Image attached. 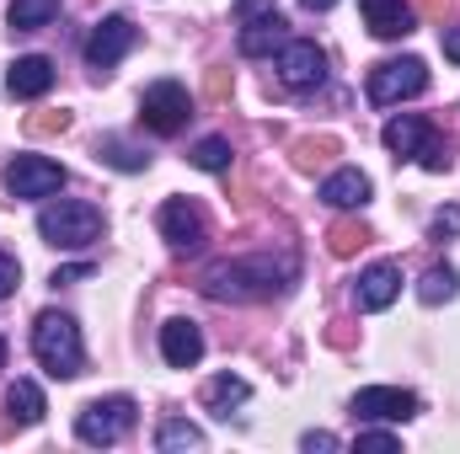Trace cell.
Instances as JSON below:
<instances>
[{"label":"cell","mask_w":460,"mask_h":454,"mask_svg":"<svg viewBox=\"0 0 460 454\" xmlns=\"http://www.w3.org/2000/svg\"><path fill=\"white\" fill-rule=\"evenodd\" d=\"M295 278V257H241V262H215L204 273V294L209 300H230V305H246V300H268L273 289H284Z\"/></svg>","instance_id":"cell-1"},{"label":"cell","mask_w":460,"mask_h":454,"mask_svg":"<svg viewBox=\"0 0 460 454\" xmlns=\"http://www.w3.org/2000/svg\"><path fill=\"white\" fill-rule=\"evenodd\" d=\"M32 353L38 363L54 374V380H75L86 369V347H81V327L59 310H43L38 327H32Z\"/></svg>","instance_id":"cell-2"},{"label":"cell","mask_w":460,"mask_h":454,"mask_svg":"<svg viewBox=\"0 0 460 454\" xmlns=\"http://www.w3.org/2000/svg\"><path fill=\"white\" fill-rule=\"evenodd\" d=\"M380 139H385V150H391L396 161L418 155V161H423L429 171H450V161H456V155H450V144H445V139L434 134V123H429V118H418V113L391 118Z\"/></svg>","instance_id":"cell-3"},{"label":"cell","mask_w":460,"mask_h":454,"mask_svg":"<svg viewBox=\"0 0 460 454\" xmlns=\"http://www.w3.org/2000/svg\"><path fill=\"white\" fill-rule=\"evenodd\" d=\"M38 235L49 246H59V251H81V246H92L102 235V209L75 204V198H59V204H49L38 214Z\"/></svg>","instance_id":"cell-4"},{"label":"cell","mask_w":460,"mask_h":454,"mask_svg":"<svg viewBox=\"0 0 460 454\" xmlns=\"http://www.w3.org/2000/svg\"><path fill=\"white\" fill-rule=\"evenodd\" d=\"M429 92V65L423 59H385V65H375L369 70V102L375 108H396V102H407V97H423Z\"/></svg>","instance_id":"cell-5"},{"label":"cell","mask_w":460,"mask_h":454,"mask_svg":"<svg viewBox=\"0 0 460 454\" xmlns=\"http://www.w3.org/2000/svg\"><path fill=\"white\" fill-rule=\"evenodd\" d=\"M188 118H193V97H188V86H177V81H155V86H145V97H139V123L150 128V134H182L188 128Z\"/></svg>","instance_id":"cell-6"},{"label":"cell","mask_w":460,"mask_h":454,"mask_svg":"<svg viewBox=\"0 0 460 454\" xmlns=\"http://www.w3.org/2000/svg\"><path fill=\"white\" fill-rule=\"evenodd\" d=\"M128 428H134V401H128V396L92 401V406H81V417H75V439H81V444H118Z\"/></svg>","instance_id":"cell-7"},{"label":"cell","mask_w":460,"mask_h":454,"mask_svg":"<svg viewBox=\"0 0 460 454\" xmlns=\"http://www.w3.org/2000/svg\"><path fill=\"white\" fill-rule=\"evenodd\" d=\"M279 81H284L289 92H316V86L327 81V54H322L311 38H289V43L279 48Z\"/></svg>","instance_id":"cell-8"},{"label":"cell","mask_w":460,"mask_h":454,"mask_svg":"<svg viewBox=\"0 0 460 454\" xmlns=\"http://www.w3.org/2000/svg\"><path fill=\"white\" fill-rule=\"evenodd\" d=\"M59 188H65V166H54L43 155H16L5 166V193L11 198H49Z\"/></svg>","instance_id":"cell-9"},{"label":"cell","mask_w":460,"mask_h":454,"mask_svg":"<svg viewBox=\"0 0 460 454\" xmlns=\"http://www.w3.org/2000/svg\"><path fill=\"white\" fill-rule=\"evenodd\" d=\"M155 225H161V235H166L177 251H199V246L209 240V220H204V209H199L193 198H172V204H161Z\"/></svg>","instance_id":"cell-10"},{"label":"cell","mask_w":460,"mask_h":454,"mask_svg":"<svg viewBox=\"0 0 460 454\" xmlns=\"http://www.w3.org/2000/svg\"><path fill=\"white\" fill-rule=\"evenodd\" d=\"M353 417L358 423H407V417H418V396L396 390V385H369L353 396Z\"/></svg>","instance_id":"cell-11"},{"label":"cell","mask_w":460,"mask_h":454,"mask_svg":"<svg viewBox=\"0 0 460 454\" xmlns=\"http://www.w3.org/2000/svg\"><path fill=\"white\" fill-rule=\"evenodd\" d=\"M134 43H139V27H134L128 16H102V22L92 27V38H86V59H92L97 70H113Z\"/></svg>","instance_id":"cell-12"},{"label":"cell","mask_w":460,"mask_h":454,"mask_svg":"<svg viewBox=\"0 0 460 454\" xmlns=\"http://www.w3.org/2000/svg\"><path fill=\"white\" fill-rule=\"evenodd\" d=\"M49 86H54V59H43V54H22V59L5 70V92L22 97V102L49 97Z\"/></svg>","instance_id":"cell-13"},{"label":"cell","mask_w":460,"mask_h":454,"mask_svg":"<svg viewBox=\"0 0 460 454\" xmlns=\"http://www.w3.org/2000/svg\"><path fill=\"white\" fill-rule=\"evenodd\" d=\"M353 294H358V310H385V305L402 294V267H396V262H375V267H364L358 284H353Z\"/></svg>","instance_id":"cell-14"},{"label":"cell","mask_w":460,"mask_h":454,"mask_svg":"<svg viewBox=\"0 0 460 454\" xmlns=\"http://www.w3.org/2000/svg\"><path fill=\"white\" fill-rule=\"evenodd\" d=\"M161 358L172 363V369H193L199 358H204V332H199V321H166L161 327Z\"/></svg>","instance_id":"cell-15"},{"label":"cell","mask_w":460,"mask_h":454,"mask_svg":"<svg viewBox=\"0 0 460 454\" xmlns=\"http://www.w3.org/2000/svg\"><path fill=\"white\" fill-rule=\"evenodd\" d=\"M358 11H364L369 32L385 38V43H396V38L412 32V5L407 0H358Z\"/></svg>","instance_id":"cell-16"},{"label":"cell","mask_w":460,"mask_h":454,"mask_svg":"<svg viewBox=\"0 0 460 454\" xmlns=\"http://www.w3.org/2000/svg\"><path fill=\"white\" fill-rule=\"evenodd\" d=\"M322 204H332V209H364V204H369V177L353 171V166L332 171V177L322 182Z\"/></svg>","instance_id":"cell-17"},{"label":"cell","mask_w":460,"mask_h":454,"mask_svg":"<svg viewBox=\"0 0 460 454\" xmlns=\"http://www.w3.org/2000/svg\"><path fill=\"white\" fill-rule=\"evenodd\" d=\"M289 38H284V16L279 11H268V16H257V22H246L241 27V54L246 59H262V54H273V48H284Z\"/></svg>","instance_id":"cell-18"},{"label":"cell","mask_w":460,"mask_h":454,"mask_svg":"<svg viewBox=\"0 0 460 454\" xmlns=\"http://www.w3.org/2000/svg\"><path fill=\"white\" fill-rule=\"evenodd\" d=\"M246 396H252V385H246L241 374H215V380L204 385V406H209L215 417H230L235 406H246Z\"/></svg>","instance_id":"cell-19"},{"label":"cell","mask_w":460,"mask_h":454,"mask_svg":"<svg viewBox=\"0 0 460 454\" xmlns=\"http://www.w3.org/2000/svg\"><path fill=\"white\" fill-rule=\"evenodd\" d=\"M5 412H11V423H22V428H32V423H43V390L32 385V380H16L11 390H5Z\"/></svg>","instance_id":"cell-20"},{"label":"cell","mask_w":460,"mask_h":454,"mask_svg":"<svg viewBox=\"0 0 460 454\" xmlns=\"http://www.w3.org/2000/svg\"><path fill=\"white\" fill-rule=\"evenodd\" d=\"M59 16V0H11L5 5V22L16 27V32H38V27H49Z\"/></svg>","instance_id":"cell-21"},{"label":"cell","mask_w":460,"mask_h":454,"mask_svg":"<svg viewBox=\"0 0 460 454\" xmlns=\"http://www.w3.org/2000/svg\"><path fill=\"white\" fill-rule=\"evenodd\" d=\"M375 235H369V225L364 220H338V225L327 230V246H332V257H353V251H364Z\"/></svg>","instance_id":"cell-22"},{"label":"cell","mask_w":460,"mask_h":454,"mask_svg":"<svg viewBox=\"0 0 460 454\" xmlns=\"http://www.w3.org/2000/svg\"><path fill=\"white\" fill-rule=\"evenodd\" d=\"M155 450H166V454H177V450H204V433H199L193 423L172 417V423H161V433H155Z\"/></svg>","instance_id":"cell-23"},{"label":"cell","mask_w":460,"mask_h":454,"mask_svg":"<svg viewBox=\"0 0 460 454\" xmlns=\"http://www.w3.org/2000/svg\"><path fill=\"white\" fill-rule=\"evenodd\" d=\"M456 267H429L423 273V284H418V300L423 305H445V300H456Z\"/></svg>","instance_id":"cell-24"},{"label":"cell","mask_w":460,"mask_h":454,"mask_svg":"<svg viewBox=\"0 0 460 454\" xmlns=\"http://www.w3.org/2000/svg\"><path fill=\"white\" fill-rule=\"evenodd\" d=\"M332 155H338V139H332V134H316V139H300V144H295V166H300V171H316V166L332 161Z\"/></svg>","instance_id":"cell-25"},{"label":"cell","mask_w":460,"mask_h":454,"mask_svg":"<svg viewBox=\"0 0 460 454\" xmlns=\"http://www.w3.org/2000/svg\"><path fill=\"white\" fill-rule=\"evenodd\" d=\"M193 166H199V171H230V139H220V134L199 139V144H193Z\"/></svg>","instance_id":"cell-26"},{"label":"cell","mask_w":460,"mask_h":454,"mask_svg":"<svg viewBox=\"0 0 460 454\" xmlns=\"http://www.w3.org/2000/svg\"><path fill=\"white\" fill-rule=\"evenodd\" d=\"M97 155H102L108 166H118V171H145V161H150V155H139V150H134V144H123V139H102V144H97Z\"/></svg>","instance_id":"cell-27"},{"label":"cell","mask_w":460,"mask_h":454,"mask_svg":"<svg viewBox=\"0 0 460 454\" xmlns=\"http://www.w3.org/2000/svg\"><path fill=\"white\" fill-rule=\"evenodd\" d=\"M65 128H70V113H32V118H27V134H32V139L65 134Z\"/></svg>","instance_id":"cell-28"},{"label":"cell","mask_w":460,"mask_h":454,"mask_svg":"<svg viewBox=\"0 0 460 454\" xmlns=\"http://www.w3.org/2000/svg\"><path fill=\"white\" fill-rule=\"evenodd\" d=\"M353 450H375V454H396V433H375V428H358V439H353Z\"/></svg>","instance_id":"cell-29"},{"label":"cell","mask_w":460,"mask_h":454,"mask_svg":"<svg viewBox=\"0 0 460 454\" xmlns=\"http://www.w3.org/2000/svg\"><path fill=\"white\" fill-rule=\"evenodd\" d=\"M16 284H22V262H16L11 251H0V300H11Z\"/></svg>","instance_id":"cell-30"},{"label":"cell","mask_w":460,"mask_h":454,"mask_svg":"<svg viewBox=\"0 0 460 454\" xmlns=\"http://www.w3.org/2000/svg\"><path fill=\"white\" fill-rule=\"evenodd\" d=\"M204 97H209V102H226V97H230V70L215 65V70L204 75Z\"/></svg>","instance_id":"cell-31"},{"label":"cell","mask_w":460,"mask_h":454,"mask_svg":"<svg viewBox=\"0 0 460 454\" xmlns=\"http://www.w3.org/2000/svg\"><path fill=\"white\" fill-rule=\"evenodd\" d=\"M268 11H279V0H235V16H241V22H257V16H268Z\"/></svg>","instance_id":"cell-32"},{"label":"cell","mask_w":460,"mask_h":454,"mask_svg":"<svg viewBox=\"0 0 460 454\" xmlns=\"http://www.w3.org/2000/svg\"><path fill=\"white\" fill-rule=\"evenodd\" d=\"M445 235H460V209H439L434 214V240H445Z\"/></svg>","instance_id":"cell-33"},{"label":"cell","mask_w":460,"mask_h":454,"mask_svg":"<svg viewBox=\"0 0 460 454\" xmlns=\"http://www.w3.org/2000/svg\"><path fill=\"white\" fill-rule=\"evenodd\" d=\"M300 450H305V454H316V450H338V439H332V433H305V439H300Z\"/></svg>","instance_id":"cell-34"},{"label":"cell","mask_w":460,"mask_h":454,"mask_svg":"<svg viewBox=\"0 0 460 454\" xmlns=\"http://www.w3.org/2000/svg\"><path fill=\"white\" fill-rule=\"evenodd\" d=\"M327 342H332V347H353V332H348V321H332V327H327Z\"/></svg>","instance_id":"cell-35"},{"label":"cell","mask_w":460,"mask_h":454,"mask_svg":"<svg viewBox=\"0 0 460 454\" xmlns=\"http://www.w3.org/2000/svg\"><path fill=\"white\" fill-rule=\"evenodd\" d=\"M439 43H445V59H456V65H460V27H445V38H439Z\"/></svg>","instance_id":"cell-36"},{"label":"cell","mask_w":460,"mask_h":454,"mask_svg":"<svg viewBox=\"0 0 460 454\" xmlns=\"http://www.w3.org/2000/svg\"><path fill=\"white\" fill-rule=\"evenodd\" d=\"M86 273H92L86 262H81V267H59V273H54V284H75V278H86Z\"/></svg>","instance_id":"cell-37"},{"label":"cell","mask_w":460,"mask_h":454,"mask_svg":"<svg viewBox=\"0 0 460 454\" xmlns=\"http://www.w3.org/2000/svg\"><path fill=\"white\" fill-rule=\"evenodd\" d=\"M423 11H429L434 22H445V11H450V0H423Z\"/></svg>","instance_id":"cell-38"},{"label":"cell","mask_w":460,"mask_h":454,"mask_svg":"<svg viewBox=\"0 0 460 454\" xmlns=\"http://www.w3.org/2000/svg\"><path fill=\"white\" fill-rule=\"evenodd\" d=\"M300 5H305V11H332L338 0H300Z\"/></svg>","instance_id":"cell-39"},{"label":"cell","mask_w":460,"mask_h":454,"mask_svg":"<svg viewBox=\"0 0 460 454\" xmlns=\"http://www.w3.org/2000/svg\"><path fill=\"white\" fill-rule=\"evenodd\" d=\"M0 363H5V337H0Z\"/></svg>","instance_id":"cell-40"}]
</instances>
